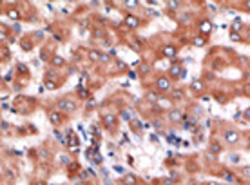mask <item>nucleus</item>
<instances>
[{
  "mask_svg": "<svg viewBox=\"0 0 250 185\" xmlns=\"http://www.w3.org/2000/svg\"><path fill=\"white\" fill-rule=\"evenodd\" d=\"M156 85H158V89L163 91V89H169V87H170V82H169V78H160Z\"/></svg>",
  "mask_w": 250,
  "mask_h": 185,
  "instance_id": "1",
  "label": "nucleus"
},
{
  "mask_svg": "<svg viewBox=\"0 0 250 185\" xmlns=\"http://www.w3.org/2000/svg\"><path fill=\"white\" fill-rule=\"evenodd\" d=\"M225 140H227V142H232V144L237 142V133H236V131H227V133H225Z\"/></svg>",
  "mask_w": 250,
  "mask_h": 185,
  "instance_id": "2",
  "label": "nucleus"
},
{
  "mask_svg": "<svg viewBox=\"0 0 250 185\" xmlns=\"http://www.w3.org/2000/svg\"><path fill=\"white\" fill-rule=\"evenodd\" d=\"M125 22H127V26L129 27H138V20H136V16H132V15H129V16H125Z\"/></svg>",
  "mask_w": 250,
  "mask_h": 185,
  "instance_id": "3",
  "label": "nucleus"
},
{
  "mask_svg": "<svg viewBox=\"0 0 250 185\" xmlns=\"http://www.w3.org/2000/svg\"><path fill=\"white\" fill-rule=\"evenodd\" d=\"M49 118H51V122H54V123H60V122H62V114L58 111H53L49 114Z\"/></svg>",
  "mask_w": 250,
  "mask_h": 185,
  "instance_id": "4",
  "label": "nucleus"
},
{
  "mask_svg": "<svg viewBox=\"0 0 250 185\" xmlns=\"http://www.w3.org/2000/svg\"><path fill=\"white\" fill-rule=\"evenodd\" d=\"M58 105H60V109H67V111H72V109H74V105H72L71 102H65V100H62Z\"/></svg>",
  "mask_w": 250,
  "mask_h": 185,
  "instance_id": "5",
  "label": "nucleus"
},
{
  "mask_svg": "<svg viewBox=\"0 0 250 185\" xmlns=\"http://www.w3.org/2000/svg\"><path fill=\"white\" fill-rule=\"evenodd\" d=\"M170 120H172V122H178V120H183V114H181L179 111H172V112H170Z\"/></svg>",
  "mask_w": 250,
  "mask_h": 185,
  "instance_id": "6",
  "label": "nucleus"
},
{
  "mask_svg": "<svg viewBox=\"0 0 250 185\" xmlns=\"http://www.w3.org/2000/svg\"><path fill=\"white\" fill-rule=\"evenodd\" d=\"M89 58H91L93 62H98V60H102V56H100V53H98V51H91V53H89Z\"/></svg>",
  "mask_w": 250,
  "mask_h": 185,
  "instance_id": "7",
  "label": "nucleus"
},
{
  "mask_svg": "<svg viewBox=\"0 0 250 185\" xmlns=\"http://www.w3.org/2000/svg\"><path fill=\"white\" fill-rule=\"evenodd\" d=\"M163 53H165L167 56H174V55H176V49H174V47H165Z\"/></svg>",
  "mask_w": 250,
  "mask_h": 185,
  "instance_id": "8",
  "label": "nucleus"
},
{
  "mask_svg": "<svg viewBox=\"0 0 250 185\" xmlns=\"http://www.w3.org/2000/svg\"><path fill=\"white\" fill-rule=\"evenodd\" d=\"M105 125H114V116H112V114H107V116H105Z\"/></svg>",
  "mask_w": 250,
  "mask_h": 185,
  "instance_id": "9",
  "label": "nucleus"
},
{
  "mask_svg": "<svg viewBox=\"0 0 250 185\" xmlns=\"http://www.w3.org/2000/svg\"><path fill=\"white\" fill-rule=\"evenodd\" d=\"M123 183H127V185H134V176H125V178H123Z\"/></svg>",
  "mask_w": 250,
  "mask_h": 185,
  "instance_id": "10",
  "label": "nucleus"
},
{
  "mask_svg": "<svg viewBox=\"0 0 250 185\" xmlns=\"http://www.w3.org/2000/svg\"><path fill=\"white\" fill-rule=\"evenodd\" d=\"M199 27H201V31H209V29H210V24H209V22H201Z\"/></svg>",
  "mask_w": 250,
  "mask_h": 185,
  "instance_id": "11",
  "label": "nucleus"
},
{
  "mask_svg": "<svg viewBox=\"0 0 250 185\" xmlns=\"http://www.w3.org/2000/svg\"><path fill=\"white\" fill-rule=\"evenodd\" d=\"M9 16H11L13 20H18V11H15V9H13V11H9Z\"/></svg>",
  "mask_w": 250,
  "mask_h": 185,
  "instance_id": "12",
  "label": "nucleus"
},
{
  "mask_svg": "<svg viewBox=\"0 0 250 185\" xmlns=\"http://www.w3.org/2000/svg\"><path fill=\"white\" fill-rule=\"evenodd\" d=\"M147 98H149L150 102H156V100H158V94H154V93H149V94H147Z\"/></svg>",
  "mask_w": 250,
  "mask_h": 185,
  "instance_id": "13",
  "label": "nucleus"
},
{
  "mask_svg": "<svg viewBox=\"0 0 250 185\" xmlns=\"http://www.w3.org/2000/svg\"><path fill=\"white\" fill-rule=\"evenodd\" d=\"M225 178H227V182H234V174L232 172H225Z\"/></svg>",
  "mask_w": 250,
  "mask_h": 185,
  "instance_id": "14",
  "label": "nucleus"
},
{
  "mask_svg": "<svg viewBox=\"0 0 250 185\" xmlns=\"http://www.w3.org/2000/svg\"><path fill=\"white\" fill-rule=\"evenodd\" d=\"M169 7H172V9H178V7H179V2H176V0H174V2H169Z\"/></svg>",
  "mask_w": 250,
  "mask_h": 185,
  "instance_id": "15",
  "label": "nucleus"
},
{
  "mask_svg": "<svg viewBox=\"0 0 250 185\" xmlns=\"http://www.w3.org/2000/svg\"><path fill=\"white\" fill-rule=\"evenodd\" d=\"M194 44H196V45H203V44H205V38H196Z\"/></svg>",
  "mask_w": 250,
  "mask_h": 185,
  "instance_id": "16",
  "label": "nucleus"
},
{
  "mask_svg": "<svg viewBox=\"0 0 250 185\" xmlns=\"http://www.w3.org/2000/svg\"><path fill=\"white\" fill-rule=\"evenodd\" d=\"M53 62H54V65H62V64H64V60H62L60 56H56V58H54Z\"/></svg>",
  "mask_w": 250,
  "mask_h": 185,
  "instance_id": "17",
  "label": "nucleus"
},
{
  "mask_svg": "<svg viewBox=\"0 0 250 185\" xmlns=\"http://www.w3.org/2000/svg\"><path fill=\"white\" fill-rule=\"evenodd\" d=\"M241 172H243V176H247V178H248V176H250V167H245Z\"/></svg>",
  "mask_w": 250,
  "mask_h": 185,
  "instance_id": "18",
  "label": "nucleus"
},
{
  "mask_svg": "<svg viewBox=\"0 0 250 185\" xmlns=\"http://www.w3.org/2000/svg\"><path fill=\"white\" fill-rule=\"evenodd\" d=\"M136 4H138V2H134V0H129V2H125V5H127V7H134Z\"/></svg>",
  "mask_w": 250,
  "mask_h": 185,
  "instance_id": "19",
  "label": "nucleus"
},
{
  "mask_svg": "<svg viewBox=\"0 0 250 185\" xmlns=\"http://www.w3.org/2000/svg\"><path fill=\"white\" fill-rule=\"evenodd\" d=\"M192 87H194V89H201V87H203V83H201V82H194V83H192Z\"/></svg>",
  "mask_w": 250,
  "mask_h": 185,
  "instance_id": "20",
  "label": "nucleus"
},
{
  "mask_svg": "<svg viewBox=\"0 0 250 185\" xmlns=\"http://www.w3.org/2000/svg\"><path fill=\"white\" fill-rule=\"evenodd\" d=\"M170 73H172V74H178V73H179V67H172V69H170ZM179 74H181V73H179Z\"/></svg>",
  "mask_w": 250,
  "mask_h": 185,
  "instance_id": "21",
  "label": "nucleus"
},
{
  "mask_svg": "<svg viewBox=\"0 0 250 185\" xmlns=\"http://www.w3.org/2000/svg\"><path fill=\"white\" fill-rule=\"evenodd\" d=\"M121 118H123V120H129V112L123 111V112H121Z\"/></svg>",
  "mask_w": 250,
  "mask_h": 185,
  "instance_id": "22",
  "label": "nucleus"
},
{
  "mask_svg": "<svg viewBox=\"0 0 250 185\" xmlns=\"http://www.w3.org/2000/svg\"><path fill=\"white\" fill-rule=\"evenodd\" d=\"M230 38H232V40L236 42V40H239V35H236V33H232V35H230Z\"/></svg>",
  "mask_w": 250,
  "mask_h": 185,
  "instance_id": "23",
  "label": "nucleus"
},
{
  "mask_svg": "<svg viewBox=\"0 0 250 185\" xmlns=\"http://www.w3.org/2000/svg\"><path fill=\"white\" fill-rule=\"evenodd\" d=\"M212 151H214V152H219V145L214 144V145H212Z\"/></svg>",
  "mask_w": 250,
  "mask_h": 185,
  "instance_id": "24",
  "label": "nucleus"
},
{
  "mask_svg": "<svg viewBox=\"0 0 250 185\" xmlns=\"http://www.w3.org/2000/svg\"><path fill=\"white\" fill-rule=\"evenodd\" d=\"M0 40H5V35H4L2 31H0Z\"/></svg>",
  "mask_w": 250,
  "mask_h": 185,
  "instance_id": "25",
  "label": "nucleus"
},
{
  "mask_svg": "<svg viewBox=\"0 0 250 185\" xmlns=\"http://www.w3.org/2000/svg\"><path fill=\"white\" fill-rule=\"evenodd\" d=\"M247 118H250V109H248V111H247Z\"/></svg>",
  "mask_w": 250,
  "mask_h": 185,
  "instance_id": "26",
  "label": "nucleus"
},
{
  "mask_svg": "<svg viewBox=\"0 0 250 185\" xmlns=\"http://www.w3.org/2000/svg\"><path fill=\"white\" fill-rule=\"evenodd\" d=\"M36 185H45V183H44V182H38V183H36Z\"/></svg>",
  "mask_w": 250,
  "mask_h": 185,
  "instance_id": "27",
  "label": "nucleus"
},
{
  "mask_svg": "<svg viewBox=\"0 0 250 185\" xmlns=\"http://www.w3.org/2000/svg\"><path fill=\"white\" fill-rule=\"evenodd\" d=\"M209 185H217V183H209Z\"/></svg>",
  "mask_w": 250,
  "mask_h": 185,
  "instance_id": "28",
  "label": "nucleus"
},
{
  "mask_svg": "<svg viewBox=\"0 0 250 185\" xmlns=\"http://www.w3.org/2000/svg\"><path fill=\"white\" fill-rule=\"evenodd\" d=\"M248 37H250V29H248Z\"/></svg>",
  "mask_w": 250,
  "mask_h": 185,
  "instance_id": "29",
  "label": "nucleus"
},
{
  "mask_svg": "<svg viewBox=\"0 0 250 185\" xmlns=\"http://www.w3.org/2000/svg\"><path fill=\"white\" fill-rule=\"evenodd\" d=\"M248 147H250V140H248Z\"/></svg>",
  "mask_w": 250,
  "mask_h": 185,
  "instance_id": "30",
  "label": "nucleus"
},
{
  "mask_svg": "<svg viewBox=\"0 0 250 185\" xmlns=\"http://www.w3.org/2000/svg\"><path fill=\"white\" fill-rule=\"evenodd\" d=\"M248 7H250V2H248Z\"/></svg>",
  "mask_w": 250,
  "mask_h": 185,
  "instance_id": "31",
  "label": "nucleus"
}]
</instances>
